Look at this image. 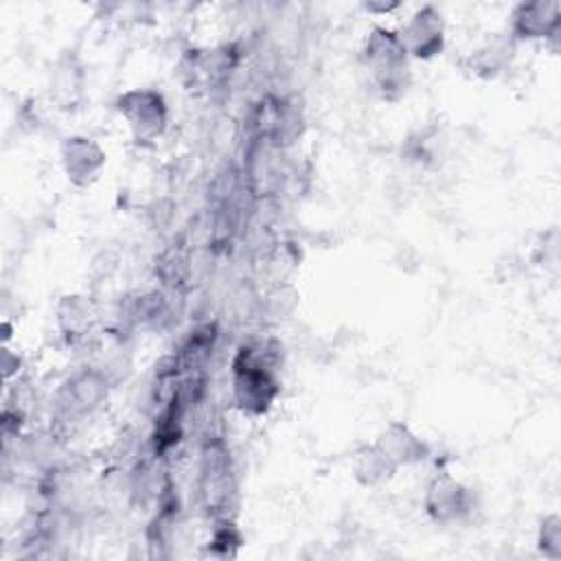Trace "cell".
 I'll return each mask as SVG.
<instances>
[{
    "instance_id": "cell-1",
    "label": "cell",
    "mask_w": 561,
    "mask_h": 561,
    "mask_svg": "<svg viewBox=\"0 0 561 561\" xmlns=\"http://www.w3.org/2000/svg\"><path fill=\"white\" fill-rule=\"evenodd\" d=\"M362 68L377 94L386 101H399L410 85V55L401 44L399 33L375 26L359 53Z\"/></svg>"
},
{
    "instance_id": "cell-2",
    "label": "cell",
    "mask_w": 561,
    "mask_h": 561,
    "mask_svg": "<svg viewBox=\"0 0 561 561\" xmlns=\"http://www.w3.org/2000/svg\"><path fill=\"white\" fill-rule=\"evenodd\" d=\"M280 383L272 362L261 359L259 348L241 346L232 362V397L237 408L248 416L265 414L278 397Z\"/></svg>"
},
{
    "instance_id": "cell-3",
    "label": "cell",
    "mask_w": 561,
    "mask_h": 561,
    "mask_svg": "<svg viewBox=\"0 0 561 561\" xmlns=\"http://www.w3.org/2000/svg\"><path fill=\"white\" fill-rule=\"evenodd\" d=\"M116 110L127 121L136 140H156L167 127V103L156 90H127L116 99Z\"/></svg>"
},
{
    "instance_id": "cell-4",
    "label": "cell",
    "mask_w": 561,
    "mask_h": 561,
    "mask_svg": "<svg viewBox=\"0 0 561 561\" xmlns=\"http://www.w3.org/2000/svg\"><path fill=\"white\" fill-rule=\"evenodd\" d=\"M423 506L432 522L440 526L456 524L471 513L473 493L447 471H438L425 489Z\"/></svg>"
},
{
    "instance_id": "cell-5",
    "label": "cell",
    "mask_w": 561,
    "mask_h": 561,
    "mask_svg": "<svg viewBox=\"0 0 561 561\" xmlns=\"http://www.w3.org/2000/svg\"><path fill=\"white\" fill-rule=\"evenodd\" d=\"M399 37L410 57L432 59L440 55L445 46L443 15L438 13L436 7L425 4L410 18Z\"/></svg>"
},
{
    "instance_id": "cell-6",
    "label": "cell",
    "mask_w": 561,
    "mask_h": 561,
    "mask_svg": "<svg viewBox=\"0 0 561 561\" xmlns=\"http://www.w3.org/2000/svg\"><path fill=\"white\" fill-rule=\"evenodd\" d=\"M61 164L70 184L90 186L105 164L103 149L88 136H70L61 145Z\"/></svg>"
},
{
    "instance_id": "cell-7",
    "label": "cell",
    "mask_w": 561,
    "mask_h": 561,
    "mask_svg": "<svg viewBox=\"0 0 561 561\" xmlns=\"http://www.w3.org/2000/svg\"><path fill=\"white\" fill-rule=\"evenodd\" d=\"M561 28L559 2H522L513 11V33L522 39L557 37Z\"/></svg>"
},
{
    "instance_id": "cell-8",
    "label": "cell",
    "mask_w": 561,
    "mask_h": 561,
    "mask_svg": "<svg viewBox=\"0 0 561 561\" xmlns=\"http://www.w3.org/2000/svg\"><path fill=\"white\" fill-rule=\"evenodd\" d=\"M375 445L397 465V467H410L419 465L430 456V445L419 438L405 423L392 421L388 423L379 436L375 438Z\"/></svg>"
},
{
    "instance_id": "cell-9",
    "label": "cell",
    "mask_w": 561,
    "mask_h": 561,
    "mask_svg": "<svg viewBox=\"0 0 561 561\" xmlns=\"http://www.w3.org/2000/svg\"><path fill=\"white\" fill-rule=\"evenodd\" d=\"M351 469L362 486H379L397 473V465L375 445H362L351 456Z\"/></svg>"
},
{
    "instance_id": "cell-10",
    "label": "cell",
    "mask_w": 561,
    "mask_h": 561,
    "mask_svg": "<svg viewBox=\"0 0 561 561\" xmlns=\"http://www.w3.org/2000/svg\"><path fill=\"white\" fill-rule=\"evenodd\" d=\"M103 381L94 373H83L68 383V405L72 412H88L103 399Z\"/></svg>"
},
{
    "instance_id": "cell-11",
    "label": "cell",
    "mask_w": 561,
    "mask_h": 561,
    "mask_svg": "<svg viewBox=\"0 0 561 561\" xmlns=\"http://www.w3.org/2000/svg\"><path fill=\"white\" fill-rule=\"evenodd\" d=\"M511 57V44L504 39H495L471 55V68L476 75L484 79H495L502 68L508 64Z\"/></svg>"
},
{
    "instance_id": "cell-12",
    "label": "cell",
    "mask_w": 561,
    "mask_h": 561,
    "mask_svg": "<svg viewBox=\"0 0 561 561\" xmlns=\"http://www.w3.org/2000/svg\"><path fill=\"white\" fill-rule=\"evenodd\" d=\"M537 543H539V550L548 559H559L561 557V519H559V515L543 517V522L539 526Z\"/></svg>"
}]
</instances>
